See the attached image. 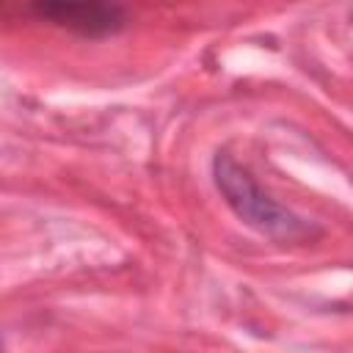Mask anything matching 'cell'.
Returning a JSON list of instances; mask_svg holds the SVG:
<instances>
[{"label":"cell","mask_w":353,"mask_h":353,"mask_svg":"<svg viewBox=\"0 0 353 353\" xmlns=\"http://www.w3.org/2000/svg\"><path fill=\"white\" fill-rule=\"evenodd\" d=\"M33 17L83 39H108L130 25L127 0H28Z\"/></svg>","instance_id":"obj_2"},{"label":"cell","mask_w":353,"mask_h":353,"mask_svg":"<svg viewBox=\"0 0 353 353\" xmlns=\"http://www.w3.org/2000/svg\"><path fill=\"white\" fill-rule=\"evenodd\" d=\"M212 185L221 193L223 204L256 234L279 243V245H303L314 243L323 234V226L292 207L281 204L270 190H265L251 168L240 163L226 149H218L210 163Z\"/></svg>","instance_id":"obj_1"},{"label":"cell","mask_w":353,"mask_h":353,"mask_svg":"<svg viewBox=\"0 0 353 353\" xmlns=\"http://www.w3.org/2000/svg\"><path fill=\"white\" fill-rule=\"evenodd\" d=\"M3 345H6V342H3V336H0V350H3Z\"/></svg>","instance_id":"obj_3"}]
</instances>
